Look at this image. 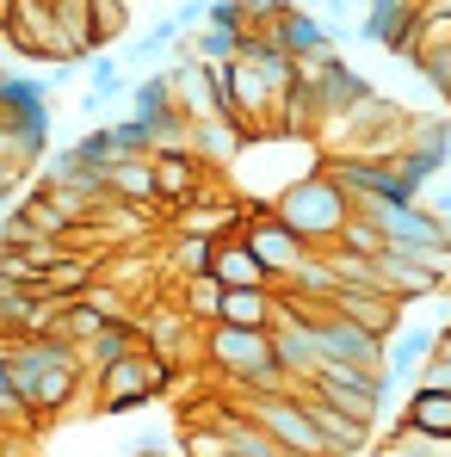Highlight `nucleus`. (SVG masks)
I'll return each instance as SVG.
<instances>
[{"label":"nucleus","mask_w":451,"mask_h":457,"mask_svg":"<svg viewBox=\"0 0 451 457\" xmlns=\"http://www.w3.org/2000/svg\"><path fill=\"white\" fill-rule=\"evenodd\" d=\"M143 346V328H137V315L130 321H112L105 334H93L87 346H80V365H87V378H99L105 365H118V359H130Z\"/></svg>","instance_id":"nucleus-15"},{"label":"nucleus","mask_w":451,"mask_h":457,"mask_svg":"<svg viewBox=\"0 0 451 457\" xmlns=\"http://www.w3.org/2000/svg\"><path fill=\"white\" fill-rule=\"evenodd\" d=\"M173 44H180V25H173V19H161V25H149V31L130 44V62H155V56H167Z\"/></svg>","instance_id":"nucleus-26"},{"label":"nucleus","mask_w":451,"mask_h":457,"mask_svg":"<svg viewBox=\"0 0 451 457\" xmlns=\"http://www.w3.org/2000/svg\"><path fill=\"white\" fill-rule=\"evenodd\" d=\"M105 328H112V315H105V309H93L87 297H63L50 334H56V340H69V346H87V340H93V334H105Z\"/></svg>","instance_id":"nucleus-20"},{"label":"nucleus","mask_w":451,"mask_h":457,"mask_svg":"<svg viewBox=\"0 0 451 457\" xmlns=\"http://www.w3.org/2000/svg\"><path fill=\"white\" fill-rule=\"evenodd\" d=\"M297 395H303V408H309V420L322 427V439H328V452H334V457H359L365 445H372V420L334 408L322 389H297Z\"/></svg>","instance_id":"nucleus-10"},{"label":"nucleus","mask_w":451,"mask_h":457,"mask_svg":"<svg viewBox=\"0 0 451 457\" xmlns=\"http://www.w3.org/2000/svg\"><path fill=\"white\" fill-rule=\"evenodd\" d=\"M105 192H112L118 204H137V211H149V204H161V198H155V167H149V154L112 161V167H105Z\"/></svg>","instance_id":"nucleus-14"},{"label":"nucleus","mask_w":451,"mask_h":457,"mask_svg":"<svg viewBox=\"0 0 451 457\" xmlns=\"http://www.w3.org/2000/svg\"><path fill=\"white\" fill-rule=\"evenodd\" d=\"M25 62H80L75 44L63 37L56 25V6L50 0H6V31H0Z\"/></svg>","instance_id":"nucleus-3"},{"label":"nucleus","mask_w":451,"mask_h":457,"mask_svg":"<svg viewBox=\"0 0 451 457\" xmlns=\"http://www.w3.org/2000/svg\"><path fill=\"white\" fill-rule=\"evenodd\" d=\"M99 414H130V408H143V402H155L167 383H173V371L155 359L149 346H137L130 359H118V365H105L99 371Z\"/></svg>","instance_id":"nucleus-4"},{"label":"nucleus","mask_w":451,"mask_h":457,"mask_svg":"<svg viewBox=\"0 0 451 457\" xmlns=\"http://www.w3.org/2000/svg\"><path fill=\"white\" fill-rule=\"evenodd\" d=\"M359 204L340 192V179H328L322 167L315 173H303L297 186H285L279 198H272V217L297 235L303 247H334V235H340V223L353 217Z\"/></svg>","instance_id":"nucleus-2"},{"label":"nucleus","mask_w":451,"mask_h":457,"mask_svg":"<svg viewBox=\"0 0 451 457\" xmlns=\"http://www.w3.org/2000/svg\"><path fill=\"white\" fill-rule=\"evenodd\" d=\"M328 315H340V321H353V328H372L383 340L402 328V303H396L389 291H377V285H334Z\"/></svg>","instance_id":"nucleus-9"},{"label":"nucleus","mask_w":451,"mask_h":457,"mask_svg":"<svg viewBox=\"0 0 451 457\" xmlns=\"http://www.w3.org/2000/svg\"><path fill=\"white\" fill-rule=\"evenodd\" d=\"M80 378H87L80 346L56 340V334H31V340H19V346H13V383H19V395L31 402V414H38V420L63 414V408L75 402V383Z\"/></svg>","instance_id":"nucleus-1"},{"label":"nucleus","mask_w":451,"mask_h":457,"mask_svg":"<svg viewBox=\"0 0 451 457\" xmlns=\"http://www.w3.org/2000/svg\"><path fill=\"white\" fill-rule=\"evenodd\" d=\"M149 167H155V198L167 204V211H186L192 198H205L211 186H205V161L186 149V143H161V149H149Z\"/></svg>","instance_id":"nucleus-6"},{"label":"nucleus","mask_w":451,"mask_h":457,"mask_svg":"<svg viewBox=\"0 0 451 457\" xmlns=\"http://www.w3.org/2000/svg\"><path fill=\"white\" fill-rule=\"evenodd\" d=\"M272 315H279V291L272 285H260V291H223V309H217L223 328H272Z\"/></svg>","instance_id":"nucleus-16"},{"label":"nucleus","mask_w":451,"mask_h":457,"mask_svg":"<svg viewBox=\"0 0 451 457\" xmlns=\"http://www.w3.org/2000/svg\"><path fill=\"white\" fill-rule=\"evenodd\" d=\"M167 272H173V278H198V272H211V241H205V235H173V247H167Z\"/></svg>","instance_id":"nucleus-23"},{"label":"nucleus","mask_w":451,"mask_h":457,"mask_svg":"<svg viewBox=\"0 0 451 457\" xmlns=\"http://www.w3.org/2000/svg\"><path fill=\"white\" fill-rule=\"evenodd\" d=\"M279 457H297V452H279Z\"/></svg>","instance_id":"nucleus-32"},{"label":"nucleus","mask_w":451,"mask_h":457,"mask_svg":"<svg viewBox=\"0 0 451 457\" xmlns=\"http://www.w3.org/2000/svg\"><path fill=\"white\" fill-rule=\"evenodd\" d=\"M402 427L433 433V439H451V389H427V383H414V395H408V408H402Z\"/></svg>","instance_id":"nucleus-17"},{"label":"nucleus","mask_w":451,"mask_h":457,"mask_svg":"<svg viewBox=\"0 0 451 457\" xmlns=\"http://www.w3.org/2000/svg\"><path fill=\"white\" fill-rule=\"evenodd\" d=\"M315 346H322V359H334V365H359V371H383V353H389L383 334L353 328V321H340V315H322V321H315Z\"/></svg>","instance_id":"nucleus-8"},{"label":"nucleus","mask_w":451,"mask_h":457,"mask_svg":"<svg viewBox=\"0 0 451 457\" xmlns=\"http://www.w3.org/2000/svg\"><path fill=\"white\" fill-rule=\"evenodd\" d=\"M241 241H247V247H254V260L272 272V285H285V278L297 272L303 260L315 253V247H303V241H297V235H291L285 223H279L272 211H247V228H241Z\"/></svg>","instance_id":"nucleus-7"},{"label":"nucleus","mask_w":451,"mask_h":457,"mask_svg":"<svg viewBox=\"0 0 451 457\" xmlns=\"http://www.w3.org/2000/svg\"><path fill=\"white\" fill-rule=\"evenodd\" d=\"M446 278H451L446 266H439V260H421V253H396V247H383V253L372 260V285H377V291H389L402 309L421 303V297H439Z\"/></svg>","instance_id":"nucleus-5"},{"label":"nucleus","mask_w":451,"mask_h":457,"mask_svg":"<svg viewBox=\"0 0 451 457\" xmlns=\"http://www.w3.org/2000/svg\"><path fill=\"white\" fill-rule=\"evenodd\" d=\"M0 211H6V198H0Z\"/></svg>","instance_id":"nucleus-33"},{"label":"nucleus","mask_w":451,"mask_h":457,"mask_svg":"<svg viewBox=\"0 0 451 457\" xmlns=\"http://www.w3.org/2000/svg\"><path fill=\"white\" fill-rule=\"evenodd\" d=\"M272 44H279L285 56H309V50H334V31H328V25H322L315 12H297V6H291V12L279 19Z\"/></svg>","instance_id":"nucleus-19"},{"label":"nucleus","mask_w":451,"mask_h":457,"mask_svg":"<svg viewBox=\"0 0 451 457\" xmlns=\"http://www.w3.org/2000/svg\"><path fill=\"white\" fill-rule=\"evenodd\" d=\"M266 334H272V359H279L285 383H291V389H297V383H309V371L322 365L315 321H285V328H266Z\"/></svg>","instance_id":"nucleus-12"},{"label":"nucleus","mask_w":451,"mask_h":457,"mask_svg":"<svg viewBox=\"0 0 451 457\" xmlns=\"http://www.w3.org/2000/svg\"><path fill=\"white\" fill-rule=\"evenodd\" d=\"M334 247H347V253H365V260H377V253H383V235H377V223L365 217V211H353V217L340 223V235H334Z\"/></svg>","instance_id":"nucleus-25"},{"label":"nucleus","mask_w":451,"mask_h":457,"mask_svg":"<svg viewBox=\"0 0 451 457\" xmlns=\"http://www.w3.org/2000/svg\"><path fill=\"white\" fill-rule=\"evenodd\" d=\"M235 50H241V31H223V25H211V31H198L192 37V62H205V69H223V62H235Z\"/></svg>","instance_id":"nucleus-24"},{"label":"nucleus","mask_w":451,"mask_h":457,"mask_svg":"<svg viewBox=\"0 0 451 457\" xmlns=\"http://www.w3.org/2000/svg\"><path fill=\"white\" fill-rule=\"evenodd\" d=\"M414 75H421L451 105V50H427V56H414Z\"/></svg>","instance_id":"nucleus-27"},{"label":"nucleus","mask_w":451,"mask_h":457,"mask_svg":"<svg viewBox=\"0 0 451 457\" xmlns=\"http://www.w3.org/2000/svg\"><path fill=\"white\" fill-rule=\"evenodd\" d=\"M427 50H451V0H427L408 25V37L396 44V56H427Z\"/></svg>","instance_id":"nucleus-13"},{"label":"nucleus","mask_w":451,"mask_h":457,"mask_svg":"<svg viewBox=\"0 0 451 457\" xmlns=\"http://www.w3.org/2000/svg\"><path fill=\"white\" fill-rule=\"evenodd\" d=\"M205 6H211V0H180V6H173V25H180V31H186V25H198V19H205Z\"/></svg>","instance_id":"nucleus-30"},{"label":"nucleus","mask_w":451,"mask_h":457,"mask_svg":"<svg viewBox=\"0 0 451 457\" xmlns=\"http://www.w3.org/2000/svg\"><path fill=\"white\" fill-rule=\"evenodd\" d=\"M211 278H217L223 291H260V285H272V272L254 260V247H247L241 235L211 241Z\"/></svg>","instance_id":"nucleus-11"},{"label":"nucleus","mask_w":451,"mask_h":457,"mask_svg":"<svg viewBox=\"0 0 451 457\" xmlns=\"http://www.w3.org/2000/svg\"><path fill=\"white\" fill-rule=\"evenodd\" d=\"M229 452V439H223V427L211 420V427H192L186 439H180V457H223Z\"/></svg>","instance_id":"nucleus-28"},{"label":"nucleus","mask_w":451,"mask_h":457,"mask_svg":"<svg viewBox=\"0 0 451 457\" xmlns=\"http://www.w3.org/2000/svg\"><path fill=\"white\" fill-rule=\"evenodd\" d=\"M13 346H19V340H13V334H0V359H13Z\"/></svg>","instance_id":"nucleus-31"},{"label":"nucleus","mask_w":451,"mask_h":457,"mask_svg":"<svg viewBox=\"0 0 451 457\" xmlns=\"http://www.w3.org/2000/svg\"><path fill=\"white\" fill-rule=\"evenodd\" d=\"M93 62V87H87V99H80V112H99V105H112V99H124V69H118V56H105V50H93L87 56Z\"/></svg>","instance_id":"nucleus-21"},{"label":"nucleus","mask_w":451,"mask_h":457,"mask_svg":"<svg viewBox=\"0 0 451 457\" xmlns=\"http://www.w3.org/2000/svg\"><path fill=\"white\" fill-rule=\"evenodd\" d=\"M180 309H186L198 328H211V321H217V309H223V285H217L211 272H198V278H180Z\"/></svg>","instance_id":"nucleus-22"},{"label":"nucleus","mask_w":451,"mask_h":457,"mask_svg":"<svg viewBox=\"0 0 451 457\" xmlns=\"http://www.w3.org/2000/svg\"><path fill=\"white\" fill-rule=\"evenodd\" d=\"M439 353V334L433 328H408V334H389V353H383V371L389 378H414L427 359Z\"/></svg>","instance_id":"nucleus-18"},{"label":"nucleus","mask_w":451,"mask_h":457,"mask_svg":"<svg viewBox=\"0 0 451 457\" xmlns=\"http://www.w3.org/2000/svg\"><path fill=\"white\" fill-rule=\"evenodd\" d=\"M421 383L427 389H451V334H439V353L421 365Z\"/></svg>","instance_id":"nucleus-29"}]
</instances>
